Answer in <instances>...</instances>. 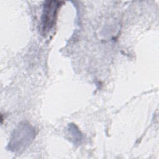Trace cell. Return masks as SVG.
<instances>
[{"mask_svg":"<svg viewBox=\"0 0 159 159\" xmlns=\"http://www.w3.org/2000/svg\"><path fill=\"white\" fill-rule=\"evenodd\" d=\"M61 1H47L43 5L42 16V32L45 35L54 26L57 13L61 4Z\"/></svg>","mask_w":159,"mask_h":159,"instance_id":"cell-1","label":"cell"}]
</instances>
